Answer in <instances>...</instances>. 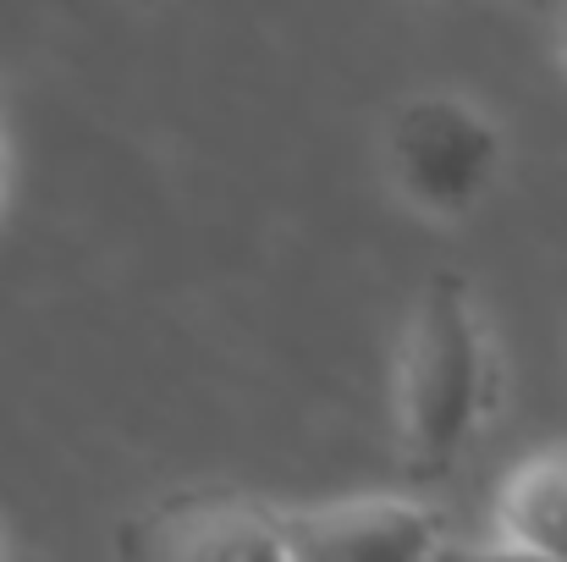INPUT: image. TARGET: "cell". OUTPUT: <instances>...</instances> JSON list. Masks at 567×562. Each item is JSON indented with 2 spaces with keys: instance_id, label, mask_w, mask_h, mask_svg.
Listing matches in <instances>:
<instances>
[{
  "instance_id": "8",
  "label": "cell",
  "mask_w": 567,
  "mask_h": 562,
  "mask_svg": "<svg viewBox=\"0 0 567 562\" xmlns=\"http://www.w3.org/2000/svg\"><path fill=\"white\" fill-rule=\"evenodd\" d=\"M0 187H6V139H0Z\"/></svg>"
},
{
  "instance_id": "2",
  "label": "cell",
  "mask_w": 567,
  "mask_h": 562,
  "mask_svg": "<svg viewBox=\"0 0 567 562\" xmlns=\"http://www.w3.org/2000/svg\"><path fill=\"white\" fill-rule=\"evenodd\" d=\"M380 166L408 210L430 221H463L502 172V133L474 100L424 89L385 116Z\"/></svg>"
},
{
  "instance_id": "4",
  "label": "cell",
  "mask_w": 567,
  "mask_h": 562,
  "mask_svg": "<svg viewBox=\"0 0 567 562\" xmlns=\"http://www.w3.org/2000/svg\"><path fill=\"white\" fill-rule=\"evenodd\" d=\"M287 562H435L441 513L413 497H342L276 508Z\"/></svg>"
},
{
  "instance_id": "5",
  "label": "cell",
  "mask_w": 567,
  "mask_h": 562,
  "mask_svg": "<svg viewBox=\"0 0 567 562\" xmlns=\"http://www.w3.org/2000/svg\"><path fill=\"white\" fill-rule=\"evenodd\" d=\"M491 519L496 541L546 562H567V436L535 447L524 463L507 469Z\"/></svg>"
},
{
  "instance_id": "1",
  "label": "cell",
  "mask_w": 567,
  "mask_h": 562,
  "mask_svg": "<svg viewBox=\"0 0 567 562\" xmlns=\"http://www.w3.org/2000/svg\"><path fill=\"white\" fill-rule=\"evenodd\" d=\"M391 408H396L402 474L413 486L452 474L468 441L480 436L485 413L496 408L491 331L463 276H435L413 298L396 343Z\"/></svg>"
},
{
  "instance_id": "6",
  "label": "cell",
  "mask_w": 567,
  "mask_h": 562,
  "mask_svg": "<svg viewBox=\"0 0 567 562\" xmlns=\"http://www.w3.org/2000/svg\"><path fill=\"white\" fill-rule=\"evenodd\" d=\"M435 562H546L535 552H518L507 541H441L435 546Z\"/></svg>"
},
{
  "instance_id": "3",
  "label": "cell",
  "mask_w": 567,
  "mask_h": 562,
  "mask_svg": "<svg viewBox=\"0 0 567 562\" xmlns=\"http://www.w3.org/2000/svg\"><path fill=\"white\" fill-rule=\"evenodd\" d=\"M122 562H287L276 508L248 491H172L116 530Z\"/></svg>"
},
{
  "instance_id": "7",
  "label": "cell",
  "mask_w": 567,
  "mask_h": 562,
  "mask_svg": "<svg viewBox=\"0 0 567 562\" xmlns=\"http://www.w3.org/2000/svg\"><path fill=\"white\" fill-rule=\"evenodd\" d=\"M551 39H557V55L567 61V6L557 11V17H551Z\"/></svg>"
}]
</instances>
